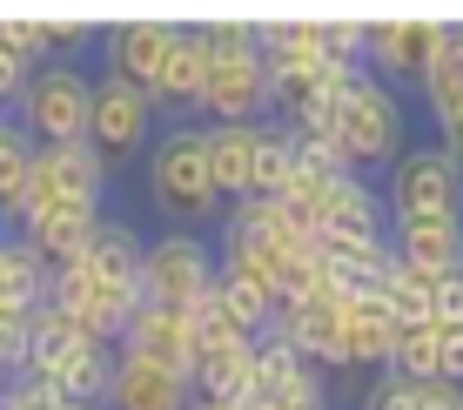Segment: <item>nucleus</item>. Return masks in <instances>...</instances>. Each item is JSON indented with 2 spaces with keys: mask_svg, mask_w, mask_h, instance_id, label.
Returning a JSON list of instances; mask_svg holds the SVG:
<instances>
[{
  "mask_svg": "<svg viewBox=\"0 0 463 410\" xmlns=\"http://www.w3.org/2000/svg\"><path fill=\"white\" fill-rule=\"evenodd\" d=\"M27 364V310H0V377H21Z\"/></svg>",
  "mask_w": 463,
  "mask_h": 410,
  "instance_id": "obj_29",
  "label": "nucleus"
},
{
  "mask_svg": "<svg viewBox=\"0 0 463 410\" xmlns=\"http://www.w3.org/2000/svg\"><path fill=\"white\" fill-rule=\"evenodd\" d=\"M195 390L188 377H175L162 364H141V357H121L115 350V377H108V404L101 410H188Z\"/></svg>",
  "mask_w": 463,
  "mask_h": 410,
  "instance_id": "obj_17",
  "label": "nucleus"
},
{
  "mask_svg": "<svg viewBox=\"0 0 463 410\" xmlns=\"http://www.w3.org/2000/svg\"><path fill=\"white\" fill-rule=\"evenodd\" d=\"M430 47H437V21H410V14H396V21H370L363 68H370L376 81H390V88H417Z\"/></svg>",
  "mask_w": 463,
  "mask_h": 410,
  "instance_id": "obj_11",
  "label": "nucleus"
},
{
  "mask_svg": "<svg viewBox=\"0 0 463 410\" xmlns=\"http://www.w3.org/2000/svg\"><path fill=\"white\" fill-rule=\"evenodd\" d=\"M115 350L121 357H141V364H162L175 377H188V364H195V350H188V323L175 317V310H155V303H141L135 317H128Z\"/></svg>",
  "mask_w": 463,
  "mask_h": 410,
  "instance_id": "obj_21",
  "label": "nucleus"
},
{
  "mask_svg": "<svg viewBox=\"0 0 463 410\" xmlns=\"http://www.w3.org/2000/svg\"><path fill=\"white\" fill-rule=\"evenodd\" d=\"M61 410H101V404H68V397H61Z\"/></svg>",
  "mask_w": 463,
  "mask_h": 410,
  "instance_id": "obj_33",
  "label": "nucleus"
},
{
  "mask_svg": "<svg viewBox=\"0 0 463 410\" xmlns=\"http://www.w3.org/2000/svg\"><path fill=\"white\" fill-rule=\"evenodd\" d=\"M202 135H209V168H215L222 202L255 195V168H262V155H269L276 121H229V129H202Z\"/></svg>",
  "mask_w": 463,
  "mask_h": 410,
  "instance_id": "obj_14",
  "label": "nucleus"
},
{
  "mask_svg": "<svg viewBox=\"0 0 463 410\" xmlns=\"http://www.w3.org/2000/svg\"><path fill=\"white\" fill-rule=\"evenodd\" d=\"M168 41H175V21H115V27H101V74L155 88V74H162V61H168Z\"/></svg>",
  "mask_w": 463,
  "mask_h": 410,
  "instance_id": "obj_12",
  "label": "nucleus"
},
{
  "mask_svg": "<svg viewBox=\"0 0 463 410\" xmlns=\"http://www.w3.org/2000/svg\"><path fill=\"white\" fill-rule=\"evenodd\" d=\"M21 115H14V129H21L34 148H68V141H88V115H94V74L81 61H47V68L27 74L21 88Z\"/></svg>",
  "mask_w": 463,
  "mask_h": 410,
  "instance_id": "obj_4",
  "label": "nucleus"
},
{
  "mask_svg": "<svg viewBox=\"0 0 463 410\" xmlns=\"http://www.w3.org/2000/svg\"><path fill=\"white\" fill-rule=\"evenodd\" d=\"M108 182H115V162H108L94 141H68V148H34V176H27V188H21L14 229H21L27 215L54 209V202H88V209H101Z\"/></svg>",
  "mask_w": 463,
  "mask_h": 410,
  "instance_id": "obj_7",
  "label": "nucleus"
},
{
  "mask_svg": "<svg viewBox=\"0 0 463 410\" xmlns=\"http://www.w3.org/2000/svg\"><path fill=\"white\" fill-rule=\"evenodd\" d=\"M396 329H403V323L383 310V296H376V290L343 296V377H376L383 364H390Z\"/></svg>",
  "mask_w": 463,
  "mask_h": 410,
  "instance_id": "obj_13",
  "label": "nucleus"
},
{
  "mask_svg": "<svg viewBox=\"0 0 463 410\" xmlns=\"http://www.w3.org/2000/svg\"><path fill=\"white\" fill-rule=\"evenodd\" d=\"M255 41H262L269 68H296V61H323V21H255Z\"/></svg>",
  "mask_w": 463,
  "mask_h": 410,
  "instance_id": "obj_25",
  "label": "nucleus"
},
{
  "mask_svg": "<svg viewBox=\"0 0 463 410\" xmlns=\"http://www.w3.org/2000/svg\"><path fill=\"white\" fill-rule=\"evenodd\" d=\"M383 310L396 323H437V276L430 270H410V262H390V276L376 282Z\"/></svg>",
  "mask_w": 463,
  "mask_h": 410,
  "instance_id": "obj_24",
  "label": "nucleus"
},
{
  "mask_svg": "<svg viewBox=\"0 0 463 410\" xmlns=\"http://www.w3.org/2000/svg\"><path fill=\"white\" fill-rule=\"evenodd\" d=\"M202 74H209V54H202V27L195 21H175V41H168V61L155 74V108L162 121H195V101H202Z\"/></svg>",
  "mask_w": 463,
  "mask_h": 410,
  "instance_id": "obj_15",
  "label": "nucleus"
},
{
  "mask_svg": "<svg viewBox=\"0 0 463 410\" xmlns=\"http://www.w3.org/2000/svg\"><path fill=\"white\" fill-rule=\"evenodd\" d=\"M162 135V108H155L148 88L121 81V74L94 68V115H88V141L108 155V162H128V155H148V141Z\"/></svg>",
  "mask_w": 463,
  "mask_h": 410,
  "instance_id": "obj_8",
  "label": "nucleus"
},
{
  "mask_svg": "<svg viewBox=\"0 0 463 410\" xmlns=\"http://www.w3.org/2000/svg\"><path fill=\"white\" fill-rule=\"evenodd\" d=\"M383 370H390V377H410V384H430V377H437V323H403Z\"/></svg>",
  "mask_w": 463,
  "mask_h": 410,
  "instance_id": "obj_26",
  "label": "nucleus"
},
{
  "mask_svg": "<svg viewBox=\"0 0 463 410\" xmlns=\"http://www.w3.org/2000/svg\"><path fill=\"white\" fill-rule=\"evenodd\" d=\"M336 390L329 377L309 364L302 350H289L282 337H262L255 343V390H249V410H329Z\"/></svg>",
  "mask_w": 463,
  "mask_h": 410,
  "instance_id": "obj_10",
  "label": "nucleus"
},
{
  "mask_svg": "<svg viewBox=\"0 0 463 410\" xmlns=\"http://www.w3.org/2000/svg\"><path fill=\"white\" fill-rule=\"evenodd\" d=\"M195 27H202V54H209L195 121H202V129L276 121V108H269V61H262V41H255V21L215 14V21H195Z\"/></svg>",
  "mask_w": 463,
  "mask_h": 410,
  "instance_id": "obj_2",
  "label": "nucleus"
},
{
  "mask_svg": "<svg viewBox=\"0 0 463 410\" xmlns=\"http://www.w3.org/2000/svg\"><path fill=\"white\" fill-rule=\"evenodd\" d=\"M188 410H229V404H202V397H195V404H188ZM235 410H242V404H235Z\"/></svg>",
  "mask_w": 463,
  "mask_h": 410,
  "instance_id": "obj_32",
  "label": "nucleus"
},
{
  "mask_svg": "<svg viewBox=\"0 0 463 410\" xmlns=\"http://www.w3.org/2000/svg\"><path fill=\"white\" fill-rule=\"evenodd\" d=\"M188 390L202 404H249L255 390V337H235V343H215V350H195L188 364Z\"/></svg>",
  "mask_w": 463,
  "mask_h": 410,
  "instance_id": "obj_20",
  "label": "nucleus"
},
{
  "mask_svg": "<svg viewBox=\"0 0 463 410\" xmlns=\"http://www.w3.org/2000/svg\"><path fill=\"white\" fill-rule=\"evenodd\" d=\"M356 410H423V384H410V377L376 370L370 384L356 390Z\"/></svg>",
  "mask_w": 463,
  "mask_h": 410,
  "instance_id": "obj_27",
  "label": "nucleus"
},
{
  "mask_svg": "<svg viewBox=\"0 0 463 410\" xmlns=\"http://www.w3.org/2000/svg\"><path fill=\"white\" fill-rule=\"evenodd\" d=\"M437 323H463V270L437 276Z\"/></svg>",
  "mask_w": 463,
  "mask_h": 410,
  "instance_id": "obj_31",
  "label": "nucleus"
},
{
  "mask_svg": "<svg viewBox=\"0 0 463 410\" xmlns=\"http://www.w3.org/2000/svg\"><path fill=\"white\" fill-rule=\"evenodd\" d=\"M27 74H34V68H27V61H21V54H14V47H7V41H0V108H7V101H21V88H27Z\"/></svg>",
  "mask_w": 463,
  "mask_h": 410,
  "instance_id": "obj_30",
  "label": "nucleus"
},
{
  "mask_svg": "<svg viewBox=\"0 0 463 410\" xmlns=\"http://www.w3.org/2000/svg\"><path fill=\"white\" fill-rule=\"evenodd\" d=\"M141 262H148V235L135 223H121V215H101L94 235H88V249H81V270H94L101 282L141 296Z\"/></svg>",
  "mask_w": 463,
  "mask_h": 410,
  "instance_id": "obj_22",
  "label": "nucleus"
},
{
  "mask_svg": "<svg viewBox=\"0 0 463 410\" xmlns=\"http://www.w3.org/2000/svg\"><path fill=\"white\" fill-rule=\"evenodd\" d=\"M316 229L329 235H390V202H383L376 176H336L329 195L316 202Z\"/></svg>",
  "mask_w": 463,
  "mask_h": 410,
  "instance_id": "obj_19",
  "label": "nucleus"
},
{
  "mask_svg": "<svg viewBox=\"0 0 463 410\" xmlns=\"http://www.w3.org/2000/svg\"><path fill=\"white\" fill-rule=\"evenodd\" d=\"M141 188H148V209L162 215V229L215 235V223H222V209H229V202H222V188H215L202 121H162V135L148 141Z\"/></svg>",
  "mask_w": 463,
  "mask_h": 410,
  "instance_id": "obj_1",
  "label": "nucleus"
},
{
  "mask_svg": "<svg viewBox=\"0 0 463 410\" xmlns=\"http://www.w3.org/2000/svg\"><path fill=\"white\" fill-rule=\"evenodd\" d=\"M390 249L410 270L450 276V270H463V215H410V223H390Z\"/></svg>",
  "mask_w": 463,
  "mask_h": 410,
  "instance_id": "obj_18",
  "label": "nucleus"
},
{
  "mask_svg": "<svg viewBox=\"0 0 463 410\" xmlns=\"http://www.w3.org/2000/svg\"><path fill=\"white\" fill-rule=\"evenodd\" d=\"M376 188L390 202V223H410V215H463V162L437 135L410 141L376 176Z\"/></svg>",
  "mask_w": 463,
  "mask_h": 410,
  "instance_id": "obj_5",
  "label": "nucleus"
},
{
  "mask_svg": "<svg viewBox=\"0 0 463 410\" xmlns=\"http://www.w3.org/2000/svg\"><path fill=\"white\" fill-rule=\"evenodd\" d=\"M47 276L54 270H47L21 235H0V310H27V317H34L47 303Z\"/></svg>",
  "mask_w": 463,
  "mask_h": 410,
  "instance_id": "obj_23",
  "label": "nucleus"
},
{
  "mask_svg": "<svg viewBox=\"0 0 463 410\" xmlns=\"http://www.w3.org/2000/svg\"><path fill=\"white\" fill-rule=\"evenodd\" d=\"M101 215H108V209H88V202H54V209L27 215V223L7 229V235H21L47 270H68V262H81V249H88V235H94Z\"/></svg>",
  "mask_w": 463,
  "mask_h": 410,
  "instance_id": "obj_16",
  "label": "nucleus"
},
{
  "mask_svg": "<svg viewBox=\"0 0 463 410\" xmlns=\"http://www.w3.org/2000/svg\"><path fill=\"white\" fill-rule=\"evenodd\" d=\"M0 384H7V377H0Z\"/></svg>",
  "mask_w": 463,
  "mask_h": 410,
  "instance_id": "obj_34",
  "label": "nucleus"
},
{
  "mask_svg": "<svg viewBox=\"0 0 463 410\" xmlns=\"http://www.w3.org/2000/svg\"><path fill=\"white\" fill-rule=\"evenodd\" d=\"M41 27H47V61H74V54H88V47L101 41L94 21H41Z\"/></svg>",
  "mask_w": 463,
  "mask_h": 410,
  "instance_id": "obj_28",
  "label": "nucleus"
},
{
  "mask_svg": "<svg viewBox=\"0 0 463 410\" xmlns=\"http://www.w3.org/2000/svg\"><path fill=\"white\" fill-rule=\"evenodd\" d=\"M209 290H215V243H209V235L155 229L148 235V262H141V303L188 317Z\"/></svg>",
  "mask_w": 463,
  "mask_h": 410,
  "instance_id": "obj_6",
  "label": "nucleus"
},
{
  "mask_svg": "<svg viewBox=\"0 0 463 410\" xmlns=\"http://www.w3.org/2000/svg\"><path fill=\"white\" fill-rule=\"evenodd\" d=\"M47 303H54L68 323H81L94 343H108V350H115L121 329H128V317L141 310V296H135V290H115V282H101L94 270H81V262H68V270L47 276Z\"/></svg>",
  "mask_w": 463,
  "mask_h": 410,
  "instance_id": "obj_9",
  "label": "nucleus"
},
{
  "mask_svg": "<svg viewBox=\"0 0 463 410\" xmlns=\"http://www.w3.org/2000/svg\"><path fill=\"white\" fill-rule=\"evenodd\" d=\"M329 115H336V162L349 176H383V168L417 141L410 135V94L376 81L370 68H356L343 81V94L329 101Z\"/></svg>",
  "mask_w": 463,
  "mask_h": 410,
  "instance_id": "obj_3",
  "label": "nucleus"
}]
</instances>
